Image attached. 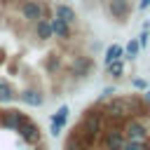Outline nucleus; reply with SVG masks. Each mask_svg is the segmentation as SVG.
<instances>
[{
    "mask_svg": "<svg viewBox=\"0 0 150 150\" xmlns=\"http://www.w3.org/2000/svg\"><path fill=\"white\" fill-rule=\"evenodd\" d=\"M101 143H103V148L105 150H122L124 148V143H127V136H124V129H120L117 124L115 127H110V129H105V131H101Z\"/></svg>",
    "mask_w": 150,
    "mask_h": 150,
    "instance_id": "obj_1",
    "label": "nucleus"
},
{
    "mask_svg": "<svg viewBox=\"0 0 150 150\" xmlns=\"http://www.w3.org/2000/svg\"><path fill=\"white\" fill-rule=\"evenodd\" d=\"M101 131H103V122H101L98 115H87V117H82V129H80V134L87 138L89 145L94 143V138L101 136Z\"/></svg>",
    "mask_w": 150,
    "mask_h": 150,
    "instance_id": "obj_2",
    "label": "nucleus"
},
{
    "mask_svg": "<svg viewBox=\"0 0 150 150\" xmlns=\"http://www.w3.org/2000/svg\"><path fill=\"white\" fill-rule=\"evenodd\" d=\"M19 136L28 143V145H38L40 143V138H42V134H40V129H38V124L33 122V120H28V117H21V122H19Z\"/></svg>",
    "mask_w": 150,
    "mask_h": 150,
    "instance_id": "obj_3",
    "label": "nucleus"
},
{
    "mask_svg": "<svg viewBox=\"0 0 150 150\" xmlns=\"http://www.w3.org/2000/svg\"><path fill=\"white\" fill-rule=\"evenodd\" d=\"M124 136L127 141H150V131L141 120H129L124 124Z\"/></svg>",
    "mask_w": 150,
    "mask_h": 150,
    "instance_id": "obj_4",
    "label": "nucleus"
},
{
    "mask_svg": "<svg viewBox=\"0 0 150 150\" xmlns=\"http://www.w3.org/2000/svg\"><path fill=\"white\" fill-rule=\"evenodd\" d=\"M19 12H21V16L26 21H38L40 16H45V7L38 0H23L21 7H19Z\"/></svg>",
    "mask_w": 150,
    "mask_h": 150,
    "instance_id": "obj_5",
    "label": "nucleus"
},
{
    "mask_svg": "<svg viewBox=\"0 0 150 150\" xmlns=\"http://www.w3.org/2000/svg\"><path fill=\"white\" fill-rule=\"evenodd\" d=\"M131 112V101H124V98H115L108 103V115L112 120H127V115Z\"/></svg>",
    "mask_w": 150,
    "mask_h": 150,
    "instance_id": "obj_6",
    "label": "nucleus"
},
{
    "mask_svg": "<svg viewBox=\"0 0 150 150\" xmlns=\"http://www.w3.org/2000/svg\"><path fill=\"white\" fill-rule=\"evenodd\" d=\"M108 12H110L112 19L127 21L129 14H131V5H129V0H108Z\"/></svg>",
    "mask_w": 150,
    "mask_h": 150,
    "instance_id": "obj_7",
    "label": "nucleus"
},
{
    "mask_svg": "<svg viewBox=\"0 0 150 150\" xmlns=\"http://www.w3.org/2000/svg\"><path fill=\"white\" fill-rule=\"evenodd\" d=\"M49 23H52V30H54V35H56V38H61V40H68V38L73 35V30H70V21L54 16V19H49Z\"/></svg>",
    "mask_w": 150,
    "mask_h": 150,
    "instance_id": "obj_8",
    "label": "nucleus"
},
{
    "mask_svg": "<svg viewBox=\"0 0 150 150\" xmlns=\"http://www.w3.org/2000/svg\"><path fill=\"white\" fill-rule=\"evenodd\" d=\"M35 35H38V40H49V38H54V30H52V23H49L47 16H40V19L35 21Z\"/></svg>",
    "mask_w": 150,
    "mask_h": 150,
    "instance_id": "obj_9",
    "label": "nucleus"
},
{
    "mask_svg": "<svg viewBox=\"0 0 150 150\" xmlns=\"http://www.w3.org/2000/svg\"><path fill=\"white\" fill-rule=\"evenodd\" d=\"M21 117H23V115H21L19 110H7V112H2L0 124H2V127H7V129H12V131H16V129H19Z\"/></svg>",
    "mask_w": 150,
    "mask_h": 150,
    "instance_id": "obj_10",
    "label": "nucleus"
},
{
    "mask_svg": "<svg viewBox=\"0 0 150 150\" xmlns=\"http://www.w3.org/2000/svg\"><path fill=\"white\" fill-rule=\"evenodd\" d=\"M89 70H91V59H84V56H80V59L75 61V66L70 68V73H73L75 77H87Z\"/></svg>",
    "mask_w": 150,
    "mask_h": 150,
    "instance_id": "obj_11",
    "label": "nucleus"
},
{
    "mask_svg": "<svg viewBox=\"0 0 150 150\" xmlns=\"http://www.w3.org/2000/svg\"><path fill=\"white\" fill-rule=\"evenodd\" d=\"M21 101L26 103V105H33V108H38V105H42V94L38 91V89H23V94H21Z\"/></svg>",
    "mask_w": 150,
    "mask_h": 150,
    "instance_id": "obj_12",
    "label": "nucleus"
},
{
    "mask_svg": "<svg viewBox=\"0 0 150 150\" xmlns=\"http://www.w3.org/2000/svg\"><path fill=\"white\" fill-rule=\"evenodd\" d=\"M54 14H56L59 19H66V21H70V23H73V21L77 19V14H75V9H73L70 5H63V2L54 7Z\"/></svg>",
    "mask_w": 150,
    "mask_h": 150,
    "instance_id": "obj_13",
    "label": "nucleus"
},
{
    "mask_svg": "<svg viewBox=\"0 0 150 150\" xmlns=\"http://www.w3.org/2000/svg\"><path fill=\"white\" fill-rule=\"evenodd\" d=\"M84 148H89V143H87V138L77 131V134H73L70 138H68V143H66V150H84Z\"/></svg>",
    "mask_w": 150,
    "mask_h": 150,
    "instance_id": "obj_14",
    "label": "nucleus"
},
{
    "mask_svg": "<svg viewBox=\"0 0 150 150\" xmlns=\"http://www.w3.org/2000/svg\"><path fill=\"white\" fill-rule=\"evenodd\" d=\"M105 70H108V75H110L112 80H117V77L124 75V61H122V59H115V61L105 63Z\"/></svg>",
    "mask_w": 150,
    "mask_h": 150,
    "instance_id": "obj_15",
    "label": "nucleus"
},
{
    "mask_svg": "<svg viewBox=\"0 0 150 150\" xmlns=\"http://www.w3.org/2000/svg\"><path fill=\"white\" fill-rule=\"evenodd\" d=\"M122 56H124V47H122V45H110V47L105 49L103 63H110V61H115V59H122Z\"/></svg>",
    "mask_w": 150,
    "mask_h": 150,
    "instance_id": "obj_16",
    "label": "nucleus"
},
{
    "mask_svg": "<svg viewBox=\"0 0 150 150\" xmlns=\"http://www.w3.org/2000/svg\"><path fill=\"white\" fill-rule=\"evenodd\" d=\"M68 112H70V110H68V105H61V108H59L49 120H52L54 124H59V127H66V122H68Z\"/></svg>",
    "mask_w": 150,
    "mask_h": 150,
    "instance_id": "obj_17",
    "label": "nucleus"
},
{
    "mask_svg": "<svg viewBox=\"0 0 150 150\" xmlns=\"http://www.w3.org/2000/svg\"><path fill=\"white\" fill-rule=\"evenodd\" d=\"M12 98H14V89H12V84L5 82V80H0V103H9Z\"/></svg>",
    "mask_w": 150,
    "mask_h": 150,
    "instance_id": "obj_18",
    "label": "nucleus"
},
{
    "mask_svg": "<svg viewBox=\"0 0 150 150\" xmlns=\"http://www.w3.org/2000/svg\"><path fill=\"white\" fill-rule=\"evenodd\" d=\"M122 150H150V141H127Z\"/></svg>",
    "mask_w": 150,
    "mask_h": 150,
    "instance_id": "obj_19",
    "label": "nucleus"
},
{
    "mask_svg": "<svg viewBox=\"0 0 150 150\" xmlns=\"http://www.w3.org/2000/svg\"><path fill=\"white\" fill-rule=\"evenodd\" d=\"M138 52H141L138 40H129V42H127V47H124V54H129V59H136V56H138Z\"/></svg>",
    "mask_w": 150,
    "mask_h": 150,
    "instance_id": "obj_20",
    "label": "nucleus"
},
{
    "mask_svg": "<svg viewBox=\"0 0 150 150\" xmlns=\"http://www.w3.org/2000/svg\"><path fill=\"white\" fill-rule=\"evenodd\" d=\"M134 87L141 89V91H145V89H148V82H145L143 77H136V80H134Z\"/></svg>",
    "mask_w": 150,
    "mask_h": 150,
    "instance_id": "obj_21",
    "label": "nucleus"
},
{
    "mask_svg": "<svg viewBox=\"0 0 150 150\" xmlns=\"http://www.w3.org/2000/svg\"><path fill=\"white\" fill-rule=\"evenodd\" d=\"M49 134H52V136H54V138H56V136H61V127H59V124H54V122H52V127H49Z\"/></svg>",
    "mask_w": 150,
    "mask_h": 150,
    "instance_id": "obj_22",
    "label": "nucleus"
},
{
    "mask_svg": "<svg viewBox=\"0 0 150 150\" xmlns=\"http://www.w3.org/2000/svg\"><path fill=\"white\" fill-rule=\"evenodd\" d=\"M148 38H150L148 33H141V35H138L136 40H138V45H141V47H145V45H148Z\"/></svg>",
    "mask_w": 150,
    "mask_h": 150,
    "instance_id": "obj_23",
    "label": "nucleus"
},
{
    "mask_svg": "<svg viewBox=\"0 0 150 150\" xmlns=\"http://www.w3.org/2000/svg\"><path fill=\"white\" fill-rule=\"evenodd\" d=\"M112 91H115V89H112V87H105V89H103V98H105V96H110V94H112Z\"/></svg>",
    "mask_w": 150,
    "mask_h": 150,
    "instance_id": "obj_24",
    "label": "nucleus"
},
{
    "mask_svg": "<svg viewBox=\"0 0 150 150\" xmlns=\"http://www.w3.org/2000/svg\"><path fill=\"white\" fill-rule=\"evenodd\" d=\"M143 101H145V103H150V87L145 89V94H143Z\"/></svg>",
    "mask_w": 150,
    "mask_h": 150,
    "instance_id": "obj_25",
    "label": "nucleus"
},
{
    "mask_svg": "<svg viewBox=\"0 0 150 150\" xmlns=\"http://www.w3.org/2000/svg\"><path fill=\"white\" fill-rule=\"evenodd\" d=\"M148 5H150V0H141V2H138V7H141V9H145Z\"/></svg>",
    "mask_w": 150,
    "mask_h": 150,
    "instance_id": "obj_26",
    "label": "nucleus"
},
{
    "mask_svg": "<svg viewBox=\"0 0 150 150\" xmlns=\"http://www.w3.org/2000/svg\"><path fill=\"white\" fill-rule=\"evenodd\" d=\"M84 150H94V148H91V145H89V148H84Z\"/></svg>",
    "mask_w": 150,
    "mask_h": 150,
    "instance_id": "obj_27",
    "label": "nucleus"
},
{
    "mask_svg": "<svg viewBox=\"0 0 150 150\" xmlns=\"http://www.w3.org/2000/svg\"><path fill=\"white\" fill-rule=\"evenodd\" d=\"M38 150H42V148H38Z\"/></svg>",
    "mask_w": 150,
    "mask_h": 150,
    "instance_id": "obj_28",
    "label": "nucleus"
}]
</instances>
